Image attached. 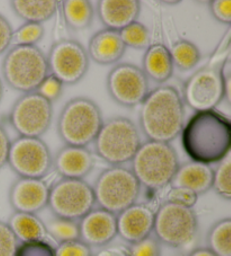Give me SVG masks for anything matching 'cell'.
<instances>
[{
    "instance_id": "6da1fadb",
    "label": "cell",
    "mask_w": 231,
    "mask_h": 256,
    "mask_svg": "<svg viewBox=\"0 0 231 256\" xmlns=\"http://www.w3.org/2000/svg\"><path fill=\"white\" fill-rule=\"evenodd\" d=\"M180 134L184 152L192 162L210 166L230 155L231 122L216 110L195 112Z\"/></svg>"
},
{
    "instance_id": "7a4b0ae2",
    "label": "cell",
    "mask_w": 231,
    "mask_h": 256,
    "mask_svg": "<svg viewBox=\"0 0 231 256\" xmlns=\"http://www.w3.org/2000/svg\"><path fill=\"white\" fill-rule=\"evenodd\" d=\"M139 124L148 141L170 144L185 126V105L180 92L162 85L150 92L140 105Z\"/></svg>"
},
{
    "instance_id": "3957f363",
    "label": "cell",
    "mask_w": 231,
    "mask_h": 256,
    "mask_svg": "<svg viewBox=\"0 0 231 256\" xmlns=\"http://www.w3.org/2000/svg\"><path fill=\"white\" fill-rule=\"evenodd\" d=\"M131 172L141 188L160 191L170 185L180 168V160L170 144L146 141L131 160Z\"/></svg>"
},
{
    "instance_id": "277c9868",
    "label": "cell",
    "mask_w": 231,
    "mask_h": 256,
    "mask_svg": "<svg viewBox=\"0 0 231 256\" xmlns=\"http://www.w3.org/2000/svg\"><path fill=\"white\" fill-rule=\"evenodd\" d=\"M104 123L98 105L87 97H76L66 103L58 118L56 130L64 146L88 147Z\"/></svg>"
},
{
    "instance_id": "5b68a950",
    "label": "cell",
    "mask_w": 231,
    "mask_h": 256,
    "mask_svg": "<svg viewBox=\"0 0 231 256\" xmlns=\"http://www.w3.org/2000/svg\"><path fill=\"white\" fill-rule=\"evenodd\" d=\"M7 86L22 94L36 92L48 74L46 56L34 46H12L2 64Z\"/></svg>"
},
{
    "instance_id": "8992f818",
    "label": "cell",
    "mask_w": 231,
    "mask_h": 256,
    "mask_svg": "<svg viewBox=\"0 0 231 256\" xmlns=\"http://www.w3.org/2000/svg\"><path fill=\"white\" fill-rule=\"evenodd\" d=\"M92 144L96 155L110 166L130 162L142 144L136 123L123 116L104 121Z\"/></svg>"
},
{
    "instance_id": "52a82bcc",
    "label": "cell",
    "mask_w": 231,
    "mask_h": 256,
    "mask_svg": "<svg viewBox=\"0 0 231 256\" xmlns=\"http://www.w3.org/2000/svg\"><path fill=\"white\" fill-rule=\"evenodd\" d=\"M92 190L98 208L118 216L136 204L141 193V185L131 170L110 166L98 175Z\"/></svg>"
},
{
    "instance_id": "ba28073f",
    "label": "cell",
    "mask_w": 231,
    "mask_h": 256,
    "mask_svg": "<svg viewBox=\"0 0 231 256\" xmlns=\"http://www.w3.org/2000/svg\"><path fill=\"white\" fill-rule=\"evenodd\" d=\"M198 232V216L192 208L165 202L154 212L152 232L162 245L182 248L192 244Z\"/></svg>"
},
{
    "instance_id": "9c48e42d",
    "label": "cell",
    "mask_w": 231,
    "mask_h": 256,
    "mask_svg": "<svg viewBox=\"0 0 231 256\" xmlns=\"http://www.w3.org/2000/svg\"><path fill=\"white\" fill-rule=\"evenodd\" d=\"M95 206L94 190L85 180L61 178L50 188L48 208L54 217L79 222Z\"/></svg>"
},
{
    "instance_id": "30bf717a",
    "label": "cell",
    "mask_w": 231,
    "mask_h": 256,
    "mask_svg": "<svg viewBox=\"0 0 231 256\" xmlns=\"http://www.w3.org/2000/svg\"><path fill=\"white\" fill-rule=\"evenodd\" d=\"M53 104L36 92L22 94L10 113V122L18 136L41 138L50 129Z\"/></svg>"
},
{
    "instance_id": "8fae6325",
    "label": "cell",
    "mask_w": 231,
    "mask_h": 256,
    "mask_svg": "<svg viewBox=\"0 0 231 256\" xmlns=\"http://www.w3.org/2000/svg\"><path fill=\"white\" fill-rule=\"evenodd\" d=\"M7 165L20 178L43 180L53 170V155L41 138L18 136L12 141Z\"/></svg>"
},
{
    "instance_id": "7c38bea8",
    "label": "cell",
    "mask_w": 231,
    "mask_h": 256,
    "mask_svg": "<svg viewBox=\"0 0 231 256\" xmlns=\"http://www.w3.org/2000/svg\"><path fill=\"white\" fill-rule=\"evenodd\" d=\"M46 60L48 74L68 86L80 82L90 64L87 48L77 40L71 38L60 40L53 44Z\"/></svg>"
},
{
    "instance_id": "4fadbf2b",
    "label": "cell",
    "mask_w": 231,
    "mask_h": 256,
    "mask_svg": "<svg viewBox=\"0 0 231 256\" xmlns=\"http://www.w3.org/2000/svg\"><path fill=\"white\" fill-rule=\"evenodd\" d=\"M106 87L110 98L126 108L140 106L150 92L148 78L140 67L132 64L115 66L108 74Z\"/></svg>"
},
{
    "instance_id": "5bb4252c",
    "label": "cell",
    "mask_w": 231,
    "mask_h": 256,
    "mask_svg": "<svg viewBox=\"0 0 231 256\" xmlns=\"http://www.w3.org/2000/svg\"><path fill=\"white\" fill-rule=\"evenodd\" d=\"M224 87L220 69L203 67L194 72L183 86L184 105L194 112L216 110L224 100Z\"/></svg>"
},
{
    "instance_id": "9a60e30c",
    "label": "cell",
    "mask_w": 231,
    "mask_h": 256,
    "mask_svg": "<svg viewBox=\"0 0 231 256\" xmlns=\"http://www.w3.org/2000/svg\"><path fill=\"white\" fill-rule=\"evenodd\" d=\"M50 186L44 180L17 178L8 194L14 212L38 214L48 206Z\"/></svg>"
},
{
    "instance_id": "2e32d148",
    "label": "cell",
    "mask_w": 231,
    "mask_h": 256,
    "mask_svg": "<svg viewBox=\"0 0 231 256\" xmlns=\"http://www.w3.org/2000/svg\"><path fill=\"white\" fill-rule=\"evenodd\" d=\"M78 224L79 240L90 247L106 246L118 236L116 216L100 208L92 209Z\"/></svg>"
},
{
    "instance_id": "e0dca14e",
    "label": "cell",
    "mask_w": 231,
    "mask_h": 256,
    "mask_svg": "<svg viewBox=\"0 0 231 256\" xmlns=\"http://www.w3.org/2000/svg\"><path fill=\"white\" fill-rule=\"evenodd\" d=\"M154 212L146 204L131 206L116 216L118 235L128 244L152 235Z\"/></svg>"
},
{
    "instance_id": "ac0fdd59",
    "label": "cell",
    "mask_w": 231,
    "mask_h": 256,
    "mask_svg": "<svg viewBox=\"0 0 231 256\" xmlns=\"http://www.w3.org/2000/svg\"><path fill=\"white\" fill-rule=\"evenodd\" d=\"M95 166L92 152L86 147L64 146L53 157V168L61 178L84 180Z\"/></svg>"
},
{
    "instance_id": "d6986e66",
    "label": "cell",
    "mask_w": 231,
    "mask_h": 256,
    "mask_svg": "<svg viewBox=\"0 0 231 256\" xmlns=\"http://www.w3.org/2000/svg\"><path fill=\"white\" fill-rule=\"evenodd\" d=\"M97 16L106 30L120 32L138 22L141 14L139 0H100L96 6Z\"/></svg>"
},
{
    "instance_id": "ffe728a7",
    "label": "cell",
    "mask_w": 231,
    "mask_h": 256,
    "mask_svg": "<svg viewBox=\"0 0 231 256\" xmlns=\"http://www.w3.org/2000/svg\"><path fill=\"white\" fill-rule=\"evenodd\" d=\"M126 52V46L120 36V32L106 28L92 35L87 48L90 60L100 66L118 64Z\"/></svg>"
},
{
    "instance_id": "44dd1931",
    "label": "cell",
    "mask_w": 231,
    "mask_h": 256,
    "mask_svg": "<svg viewBox=\"0 0 231 256\" xmlns=\"http://www.w3.org/2000/svg\"><path fill=\"white\" fill-rule=\"evenodd\" d=\"M213 168L211 166L190 162L180 165L178 170L172 178V188H184L194 192L196 196H203L212 188Z\"/></svg>"
},
{
    "instance_id": "7402d4cb",
    "label": "cell",
    "mask_w": 231,
    "mask_h": 256,
    "mask_svg": "<svg viewBox=\"0 0 231 256\" xmlns=\"http://www.w3.org/2000/svg\"><path fill=\"white\" fill-rule=\"evenodd\" d=\"M141 69L148 80L159 85L167 82L172 77L175 70L170 48L162 43L150 46L142 59Z\"/></svg>"
},
{
    "instance_id": "603a6c76",
    "label": "cell",
    "mask_w": 231,
    "mask_h": 256,
    "mask_svg": "<svg viewBox=\"0 0 231 256\" xmlns=\"http://www.w3.org/2000/svg\"><path fill=\"white\" fill-rule=\"evenodd\" d=\"M12 12L25 23L42 24L50 20L60 8L56 0H12Z\"/></svg>"
},
{
    "instance_id": "cb8c5ba5",
    "label": "cell",
    "mask_w": 231,
    "mask_h": 256,
    "mask_svg": "<svg viewBox=\"0 0 231 256\" xmlns=\"http://www.w3.org/2000/svg\"><path fill=\"white\" fill-rule=\"evenodd\" d=\"M7 224L20 242L43 240L48 235L46 224L38 214L14 212Z\"/></svg>"
},
{
    "instance_id": "d4e9b609",
    "label": "cell",
    "mask_w": 231,
    "mask_h": 256,
    "mask_svg": "<svg viewBox=\"0 0 231 256\" xmlns=\"http://www.w3.org/2000/svg\"><path fill=\"white\" fill-rule=\"evenodd\" d=\"M64 23L72 30L90 28L95 18V8L88 0H64L60 2Z\"/></svg>"
},
{
    "instance_id": "484cf974",
    "label": "cell",
    "mask_w": 231,
    "mask_h": 256,
    "mask_svg": "<svg viewBox=\"0 0 231 256\" xmlns=\"http://www.w3.org/2000/svg\"><path fill=\"white\" fill-rule=\"evenodd\" d=\"M174 67L180 72H190L201 61L202 54L200 48L188 40H180L170 48Z\"/></svg>"
},
{
    "instance_id": "4316f807",
    "label": "cell",
    "mask_w": 231,
    "mask_h": 256,
    "mask_svg": "<svg viewBox=\"0 0 231 256\" xmlns=\"http://www.w3.org/2000/svg\"><path fill=\"white\" fill-rule=\"evenodd\" d=\"M208 248L216 256H231V219L216 222L208 230Z\"/></svg>"
},
{
    "instance_id": "83f0119b",
    "label": "cell",
    "mask_w": 231,
    "mask_h": 256,
    "mask_svg": "<svg viewBox=\"0 0 231 256\" xmlns=\"http://www.w3.org/2000/svg\"><path fill=\"white\" fill-rule=\"evenodd\" d=\"M44 224H46L48 235H50L52 240H56L58 244L77 240L80 238L78 222L58 218L53 216V218L48 219Z\"/></svg>"
},
{
    "instance_id": "f1b7e54d",
    "label": "cell",
    "mask_w": 231,
    "mask_h": 256,
    "mask_svg": "<svg viewBox=\"0 0 231 256\" xmlns=\"http://www.w3.org/2000/svg\"><path fill=\"white\" fill-rule=\"evenodd\" d=\"M120 36L126 48H132L136 50H146L150 46L151 34L148 28L139 22H136L120 30Z\"/></svg>"
},
{
    "instance_id": "f546056e",
    "label": "cell",
    "mask_w": 231,
    "mask_h": 256,
    "mask_svg": "<svg viewBox=\"0 0 231 256\" xmlns=\"http://www.w3.org/2000/svg\"><path fill=\"white\" fill-rule=\"evenodd\" d=\"M212 188L218 196L230 201L231 198V157H226L218 162L216 170H213Z\"/></svg>"
},
{
    "instance_id": "4dcf8cb0",
    "label": "cell",
    "mask_w": 231,
    "mask_h": 256,
    "mask_svg": "<svg viewBox=\"0 0 231 256\" xmlns=\"http://www.w3.org/2000/svg\"><path fill=\"white\" fill-rule=\"evenodd\" d=\"M46 33L42 24L25 23L12 33V46H34L41 41Z\"/></svg>"
},
{
    "instance_id": "1f68e13d",
    "label": "cell",
    "mask_w": 231,
    "mask_h": 256,
    "mask_svg": "<svg viewBox=\"0 0 231 256\" xmlns=\"http://www.w3.org/2000/svg\"><path fill=\"white\" fill-rule=\"evenodd\" d=\"M15 256H56V248L44 240L20 242Z\"/></svg>"
},
{
    "instance_id": "d6a6232c",
    "label": "cell",
    "mask_w": 231,
    "mask_h": 256,
    "mask_svg": "<svg viewBox=\"0 0 231 256\" xmlns=\"http://www.w3.org/2000/svg\"><path fill=\"white\" fill-rule=\"evenodd\" d=\"M128 256H162V244L154 236H149L128 247Z\"/></svg>"
},
{
    "instance_id": "836d02e7",
    "label": "cell",
    "mask_w": 231,
    "mask_h": 256,
    "mask_svg": "<svg viewBox=\"0 0 231 256\" xmlns=\"http://www.w3.org/2000/svg\"><path fill=\"white\" fill-rule=\"evenodd\" d=\"M64 85L59 79H56L52 74H48L40 85L36 92L53 104L61 97L62 92H64Z\"/></svg>"
},
{
    "instance_id": "e575fe53",
    "label": "cell",
    "mask_w": 231,
    "mask_h": 256,
    "mask_svg": "<svg viewBox=\"0 0 231 256\" xmlns=\"http://www.w3.org/2000/svg\"><path fill=\"white\" fill-rule=\"evenodd\" d=\"M20 242L7 222H0V256H15Z\"/></svg>"
},
{
    "instance_id": "d590c367",
    "label": "cell",
    "mask_w": 231,
    "mask_h": 256,
    "mask_svg": "<svg viewBox=\"0 0 231 256\" xmlns=\"http://www.w3.org/2000/svg\"><path fill=\"white\" fill-rule=\"evenodd\" d=\"M198 196L194 192L184 188H172L167 193L166 202L175 203V204L183 206L186 208H194L198 203Z\"/></svg>"
},
{
    "instance_id": "8d00e7d4",
    "label": "cell",
    "mask_w": 231,
    "mask_h": 256,
    "mask_svg": "<svg viewBox=\"0 0 231 256\" xmlns=\"http://www.w3.org/2000/svg\"><path fill=\"white\" fill-rule=\"evenodd\" d=\"M56 256H92V247L77 240L58 245Z\"/></svg>"
},
{
    "instance_id": "74e56055",
    "label": "cell",
    "mask_w": 231,
    "mask_h": 256,
    "mask_svg": "<svg viewBox=\"0 0 231 256\" xmlns=\"http://www.w3.org/2000/svg\"><path fill=\"white\" fill-rule=\"evenodd\" d=\"M208 10L218 23L230 26L231 24V2L230 0H211Z\"/></svg>"
},
{
    "instance_id": "f35d334b",
    "label": "cell",
    "mask_w": 231,
    "mask_h": 256,
    "mask_svg": "<svg viewBox=\"0 0 231 256\" xmlns=\"http://www.w3.org/2000/svg\"><path fill=\"white\" fill-rule=\"evenodd\" d=\"M12 26L5 16L0 14V56L6 54L12 46Z\"/></svg>"
},
{
    "instance_id": "ab89813d",
    "label": "cell",
    "mask_w": 231,
    "mask_h": 256,
    "mask_svg": "<svg viewBox=\"0 0 231 256\" xmlns=\"http://www.w3.org/2000/svg\"><path fill=\"white\" fill-rule=\"evenodd\" d=\"M12 140L8 136L5 128L0 124V170L8 164Z\"/></svg>"
},
{
    "instance_id": "60d3db41",
    "label": "cell",
    "mask_w": 231,
    "mask_h": 256,
    "mask_svg": "<svg viewBox=\"0 0 231 256\" xmlns=\"http://www.w3.org/2000/svg\"><path fill=\"white\" fill-rule=\"evenodd\" d=\"M220 74H221V79L222 82H224V100L226 103H230V78H231V64H230V56H226L224 60V62L221 64L220 68Z\"/></svg>"
},
{
    "instance_id": "b9f144b4",
    "label": "cell",
    "mask_w": 231,
    "mask_h": 256,
    "mask_svg": "<svg viewBox=\"0 0 231 256\" xmlns=\"http://www.w3.org/2000/svg\"><path fill=\"white\" fill-rule=\"evenodd\" d=\"M188 256H216L212 250H210L208 247H200V248H195L190 252Z\"/></svg>"
},
{
    "instance_id": "7bdbcfd3",
    "label": "cell",
    "mask_w": 231,
    "mask_h": 256,
    "mask_svg": "<svg viewBox=\"0 0 231 256\" xmlns=\"http://www.w3.org/2000/svg\"><path fill=\"white\" fill-rule=\"evenodd\" d=\"M2 97H4V82L2 80V78H0V103H2Z\"/></svg>"
}]
</instances>
